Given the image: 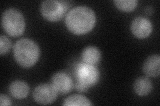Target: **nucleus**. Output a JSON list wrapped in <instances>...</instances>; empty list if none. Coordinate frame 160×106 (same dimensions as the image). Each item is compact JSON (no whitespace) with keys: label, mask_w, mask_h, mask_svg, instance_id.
Instances as JSON below:
<instances>
[{"label":"nucleus","mask_w":160,"mask_h":106,"mask_svg":"<svg viewBox=\"0 0 160 106\" xmlns=\"http://www.w3.org/2000/svg\"><path fill=\"white\" fill-rule=\"evenodd\" d=\"M143 71L148 76H159L160 73L159 55L153 54L149 57L143 64Z\"/></svg>","instance_id":"9"},{"label":"nucleus","mask_w":160,"mask_h":106,"mask_svg":"<svg viewBox=\"0 0 160 106\" xmlns=\"http://www.w3.org/2000/svg\"><path fill=\"white\" fill-rule=\"evenodd\" d=\"M65 106H89L93 104L86 97L82 95H72L66 98L63 103Z\"/></svg>","instance_id":"13"},{"label":"nucleus","mask_w":160,"mask_h":106,"mask_svg":"<svg viewBox=\"0 0 160 106\" xmlns=\"http://www.w3.org/2000/svg\"><path fill=\"white\" fill-rule=\"evenodd\" d=\"M52 82L57 92L62 94L70 92L73 87L72 78L67 74L62 72L54 74L52 78Z\"/></svg>","instance_id":"8"},{"label":"nucleus","mask_w":160,"mask_h":106,"mask_svg":"<svg viewBox=\"0 0 160 106\" xmlns=\"http://www.w3.org/2000/svg\"><path fill=\"white\" fill-rule=\"evenodd\" d=\"M58 94V92L52 84H42L34 89L33 97L37 103L48 105L56 101Z\"/></svg>","instance_id":"5"},{"label":"nucleus","mask_w":160,"mask_h":106,"mask_svg":"<svg viewBox=\"0 0 160 106\" xmlns=\"http://www.w3.org/2000/svg\"><path fill=\"white\" fill-rule=\"evenodd\" d=\"M9 93L16 99H23L26 98L29 92L28 84L21 80H16L9 85Z\"/></svg>","instance_id":"10"},{"label":"nucleus","mask_w":160,"mask_h":106,"mask_svg":"<svg viewBox=\"0 0 160 106\" xmlns=\"http://www.w3.org/2000/svg\"><path fill=\"white\" fill-rule=\"evenodd\" d=\"M75 87H76V89L78 91V92H86L89 89V87H88L86 85H85L84 84L80 82L79 81H78L76 83V85H75Z\"/></svg>","instance_id":"17"},{"label":"nucleus","mask_w":160,"mask_h":106,"mask_svg":"<svg viewBox=\"0 0 160 106\" xmlns=\"http://www.w3.org/2000/svg\"><path fill=\"white\" fill-rule=\"evenodd\" d=\"M102 58L100 50L94 46H88L85 48L82 52L83 62L89 64H95L99 62Z\"/></svg>","instance_id":"12"},{"label":"nucleus","mask_w":160,"mask_h":106,"mask_svg":"<svg viewBox=\"0 0 160 106\" xmlns=\"http://www.w3.org/2000/svg\"><path fill=\"white\" fill-rule=\"evenodd\" d=\"M96 22L93 10L86 6H78L70 10L66 17L67 28L72 33L83 35L89 33Z\"/></svg>","instance_id":"1"},{"label":"nucleus","mask_w":160,"mask_h":106,"mask_svg":"<svg viewBox=\"0 0 160 106\" xmlns=\"http://www.w3.org/2000/svg\"><path fill=\"white\" fill-rule=\"evenodd\" d=\"M113 3L119 9L126 12L133 11L138 5L136 0H116Z\"/></svg>","instance_id":"14"},{"label":"nucleus","mask_w":160,"mask_h":106,"mask_svg":"<svg viewBox=\"0 0 160 106\" xmlns=\"http://www.w3.org/2000/svg\"><path fill=\"white\" fill-rule=\"evenodd\" d=\"M2 24L4 31L12 37L22 35L26 28L23 14L15 8L8 9L3 12Z\"/></svg>","instance_id":"3"},{"label":"nucleus","mask_w":160,"mask_h":106,"mask_svg":"<svg viewBox=\"0 0 160 106\" xmlns=\"http://www.w3.org/2000/svg\"><path fill=\"white\" fill-rule=\"evenodd\" d=\"M78 81L90 88L96 85L99 80L100 74L98 69L92 64H82L78 68Z\"/></svg>","instance_id":"6"},{"label":"nucleus","mask_w":160,"mask_h":106,"mask_svg":"<svg viewBox=\"0 0 160 106\" xmlns=\"http://www.w3.org/2000/svg\"><path fill=\"white\" fill-rule=\"evenodd\" d=\"M0 105H1V106L12 105V103L11 99L6 95L1 94V95H0Z\"/></svg>","instance_id":"16"},{"label":"nucleus","mask_w":160,"mask_h":106,"mask_svg":"<svg viewBox=\"0 0 160 106\" xmlns=\"http://www.w3.org/2000/svg\"><path fill=\"white\" fill-rule=\"evenodd\" d=\"M132 33L139 39H145L152 32V24L149 20L143 17L135 18L132 23Z\"/></svg>","instance_id":"7"},{"label":"nucleus","mask_w":160,"mask_h":106,"mask_svg":"<svg viewBox=\"0 0 160 106\" xmlns=\"http://www.w3.org/2000/svg\"><path fill=\"white\" fill-rule=\"evenodd\" d=\"M13 56L22 67H32L37 62L40 55L38 45L32 39H22L15 43Z\"/></svg>","instance_id":"2"},{"label":"nucleus","mask_w":160,"mask_h":106,"mask_svg":"<svg viewBox=\"0 0 160 106\" xmlns=\"http://www.w3.org/2000/svg\"><path fill=\"white\" fill-rule=\"evenodd\" d=\"M133 89L139 96H146L152 90V83L148 78L142 76L138 78L133 84Z\"/></svg>","instance_id":"11"},{"label":"nucleus","mask_w":160,"mask_h":106,"mask_svg":"<svg viewBox=\"0 0 160 106\" xmlns=\"http://www.w3.org/2000/svg\"><path fill=\"white\" fill-rule=\"evenodd\" d=\"M69 7L66 1L47 0L42 3L40 11L43 17L50 21H57L61 19Z\"/></svg>","instance_id":"4"},{"label":"nucleus","mask_w":160,"mask_h":106,"mask_svg":"<svg viewBox=\"0 0 160 106\" xmlns=\"http://www.w3.org/2000/svg\"><path fill=\"white\" fill-rule=\"evenodd\" d=\"M12 47V41L7 37L2 35L0 37V54L3 55L9 52Z\"/></svg>","instance_id":"15"}]
</instances>
